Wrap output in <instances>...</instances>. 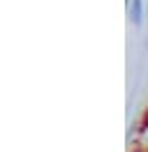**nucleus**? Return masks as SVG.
Returning a JSON list of instances; mask_svg holds the SVG:
<instances>
[{"instance_id": "obj_1", "label": "nucleus", "mask_w": 148, "mask_h": 152, "mask_svg": "<svg viewBox=\"0 0 148 152\" xmlns=\"http://www.w3.org/2000/svg\"><path fill=\"white\" fill-rule=\"evenodd\" d=\"M130 16H132V21H134V26L141 23V19H144V5H141V0H134V2H132Z\"/></svg>"}, {"instance_id": "obj_2", "label": "nucleus", "mask_w": 148, "mask_h": 152, "mask_svg": "<svg viewBox=\"0 0 148 152\" xmlns=\"http://www.w3.org/2000/svg\"><path fill=\"white\" fill-rule=\"evenodd\" d=\"M144 124H146V127H148V115H146V122H144Z\"/></svg>"}]
</instances>
